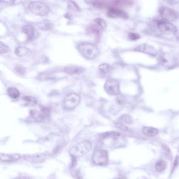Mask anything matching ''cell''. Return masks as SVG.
Listing matches in <instances>:
<instances>
[{
  "mask_svg": "<svg viewBox=\"0 0 179 179\" xmlns=\"http://www.w3.org/2000/svg\"><path fill=\"white\" fill-rule=\"evenodd\" d=\"M79 52L84 58L89 60H92L98 56V48L92 43H83L79 44L78 47Z\"/></svg>",
  "mask_w": 179,
  "mask_h": 179,
  "instance_id": "6da1fadb",
  "label": "cell"
},
{
  "mask_svg": "<svg viewBox=\"0 0 179 179\" xmlns=\"http://www.w3.org/2000/svg\"><path fill=\"white\" fill-rule=\"evenodd\" d=\"M92 148V144L90 141H83L72 146L69 151V153L72 157H81L89 152Z\"/></svg>",
  "mask_w": 179,
  "mask_h": 179,
  "instance_id": "7a4b0ae2",
  "label": "cell"
},
{
  "mask_svg": "<svg viewBox=\"0 0 179 179\" xmlns=\"http://www.w3.org/2000/svg\"><path fill=\"white\" fill-rule=\"evenodd\" d=\"M29 9L35 15L46 16L50 12V7L46 3L39 1H32L30 3Z\"/></svg>",
  "mask_w": 179,
  "mask_h": 179,
  "instance_id": "3957f363",
  "label": "cell"
},
{
  "mask_svg": "<svg viewBox=\"0 0 179 179\" xmlns=\"http://www.w3.org/2000/svg\"><path fill=\"white\" fill-rule=\"evenodd\" d=\"M81 102V97L76 93H70L64 100V107L67 110H72L76 108Z\"/></svg>",
  "mask_w": 179,
  "mask_h": 179,
  "instance_id": "277c9868",
  "label": "cell"
},
{
  "mask_svg": "<svg viewBox=\"0 0 179 179\" xmlns=\"http://www.w3.org/2000/svg\"><path fill=\"white\" fill-rule=\"evenodd\" d=\"M104 89L106 93L110 96H117L120 93L119 83L114 79L109 78L106 81Z\"/></svg>",
  "mask_w": 179,
  "mask_h": 179,
  "instance_id": "5b68a950",
  "label": "cell"
},
{
  "mask_svg": "<svg viewBox=\"0 0 179 179\" xmlns=\"http://www.w3.org/2000/svg\"><path fill=\"white\" fill-rule=\"evenodd\" d=\"M92 161L97 166H104L108 162V155L106 150L97 149L95 151L92 157Z\"/></svg>",
  "mask_w": 179,
  "mask_h": 179,
  "instance_id": "8992f818",
  "label": "cell"
},
{
  "mask_svg": "<svg viewBox=\"0 0 179 179\" xmlns=\"http://www.w3.org/2000/svg\"><path fill=\"white\" fill-rule=\"evenodd\" d=\"M159 62L162 66L168 68H172L177 66L179 64V61L177 57L172 55L163 54L159 58Z\"/></svg>",
  "mask_w": 179,
  "mask_h": 179,
  "instance_id": "52a82bcc",
  "label": "cell"
},
{
  "mask_svg": "<svg viewBox=\"0 0 179 179\" xmlns=\"http://www.w3.org/2000/svg\"><path fill=\"white\" fill-rule=\"evenodd\" d=\"M159 12L162 18L167 22H173L178 18L176 11L167 7H162L159 9Z\"/></svg>",
  "mask_w": 179,
  "mask_h": 179,
  "instance_id": "ba28073f",
  "label": "cell"
},
{
  "mask_svg": "<svg viewBox=\"0 0 179 179\" xmlns=\"http://www.w3.org/2000/svg\"><path fill=\"white\" fill-rule=\"evenodd\" d=\"M158 28L161 33L168 35H173L176 34L178 32L176 26H175L171 22L167 21H160L158 22Z\"/></svg>",
  "mask_w": 179,
  "mask_h": 179,
  "instance_id": "9c48e42d",
  "label": "cell"
},
{
  "mask_svg": "<svg viewBox=\"0 0 179 179\" xmlns=\"http://www.w3.org/2000/svg\"><path fill=\"white\" fill-rule=\"evenodd\" d=\"M133 50L138 52L143 53L152 56H156L158 55L157 49L153 46L148 44H141L134 48Z\"/></svg>",
  "mask_w": 179,
  "mask_h": 179,
  "instance_id": "30bf717a",
  "label": "cell"
},
{
  "mask_svg": "<svg viewBox=\"0 0 179 179\" xmlns=\"http://www.w3.org/2000/svg\"><path fill=\"white\" fill-rule=\"evenodd\" d=\"M107 15L108 17L111 18H121L127 19L129 17L126 12L122 11V10L118 9L115 7H109L107 11Z\"/></svg>",
  "mask_w": 179,
  "mask_h": 179,
  "instance_id": "8fae6325",
  "label": "cell"
},
{
  "mask_svg": "<svg viewBox=\"0 0 179 179\" xmlns=\"http://www.w3.org/2000/svg\"><path fill=\"white\" fill-rule=\"evenodd\" d=\"M47 157V155L44 153H35L32 155H23L24 159L32 163H42Z\"/></svg>",
  "mask_w": 179,
  "mask_h": 179,
  "instance_id": "7c38bea8",
  "label": "cell"
},
{
  "mask_svg": "<svg viewBox=\"0 0 179 179\" xmlns=\"http://www.w3.org/2000/svg\"><path fill=\"white\" fill-rule=\"evenodd\" d=\"M30 117L31 119L38 122H44L48 118L41 110L38 111L36 110H31L30 113Z\"/></svg>",
  "mask_w": 179,
  "mask_h": 179,
  "instance_id": "4fadbf2b",
  "label": "cell"
},
{
  "mask_svg": "<svg viewBox=\"0 0 179 179\" xmlns=\"http://www.w3.org/2000/svg\"><path fill=\"white\" fill-rule=\"evenodd\" d=\"M85 70L84 68L74 65L67 66L64 68V72L66 74L70 75L81 74Z\"/></svg>",
  "mask_w": 179,
  "mask_h": 179,
  "instance_id": "5bb4252c",
  "label": "cell"
},
{
  "mask_svg": "<svg viewBox=\"0 0 179 179\" xmlns=\"http://www.w3.org/2000/svg\"><path fill=\"white\" fill-rule=\"evenodd\" d=\"M37 26L42 31H50L54 29V25L50 20L45 19L38 23Z\"/></svg>",
  "mask_w": 179,
  "mask_h": 179,
  "instance_id": "9a60e30c",
  "label": "cell"
},
{
  "mask_svg": "<svg viewBox=\"0 0 179 179\" xmlns=\"http://www.w3.org/2000/svg\"><path fill=\"white\" fill-rule=\"evenodd\" d=\"M21 158V155L19 154H0V159L1 161L11 162L16 161Z\"/></svg>",
  "mask_w": 179,
  "mask_h": 179,
  "instance_id": "2e32d148",
  "label": "cell"
},
{
  "mask_svg": "<svg viewBox=\"0 0 179 179\" xmlns=\"http://www.w3.org/2000/svg\"><path fill=\"white\" fill-rule=\"evenodd\" d=\"M22 32L27 35L28 40L33 39L35 36V29L31 25H25L22 28Z\"/></svg>",
  "mask_w": 179,
  "mask_h": 179,
  "instance_id": "e0dca14e",
  "label": "cell"
},
{
  "mask_svg": "<svg viewBox=\"0 0 179 179\" xmlns=\"http://www.w3.org/2000/svg\"><path fill=\"white\" fill-rule=\"evenodd\" d=\"M98 69L101 74L106 76H108L111 74L112 71V66L106 63L101 64L99 66Z\"/></svg>",
  "mask_w": 179,
  "mask_h": 179,
  "instance_id": "ac0fdd59",
  "label": "cell"
},
{
  "mask_svg": "<svg viewBox=\"0 0 179 179\" xmlns=\"http://www.w3.org/2000/svg\"><path fill=\"white\" fill-rule=\"evenodd\" d=\"M142 131L144 135L148 137H155L159 133L157 129L151 127H143L142 129Z\"/></svg>",
  "mask_w": 179,
  "mask_h": 179,
  "instance_id": "d6986e66",
  "label": "cell"
},
{
  "mask_svg": "<svg viewBox=\"0 0 179 179\" xmlns=\"http://www.w3.org/2000/svg\"><path fill=\"white\" fill-rule=\"evenodd\" d=\"M14 53L18 57H24L30 53V50L26 47L18 46L17 48H16Z\"/></svg>",
  "mask_w": 179,
  "mask_h": 179,
  "instance_id": "ffe728a7",
  "label": "cell"
},
{
  "mask_svg": "<svg viewBox=\"0 0 179 179\" xmlns=\"http://www.w3.org/2000/svg\"><path fill=\"white\" fill-rule=\"evenodd\" d=\"M120 133L116 131H110L107 132L105 133H101V139L102 140H106L112 139V138H117L120 137Z\"/></svg>",
  "mask_w": 179,
  "mask_h": 179,
  "instance_id": "44dd1931",
  "label": "cell"
},
{
  "mask_svg": "<svg viewBox=\"0 0 179 179\" xmlns=\"http://www.w3.org/2000/svg\"><path fill=\"white\" fill-rule=\"evenodd\" d=\"M94 24L97 26L101 31H105L107 28V24L105 20L101 18H96L94 21Z\"/></svg>",
  "mask_w": 179,
  "mask_h": 179,
  "instance_id": "7402d4cb",
  "label": "cell"
},
{
  "mask_svg": "<svg viewBox=\"0 0 179 179\" xmlns=\"http://www.w3.org/2000/svg\"><path fill=\"white\" fill-rule=\"evenodd\" d=\"M8 96L12 99H16L20 96V92L15 87H9L7 90Z\"/></svg>",
  "mask_w": 179,
  "mask_h": 179,
  "instance_id": "603a6c76",
  "label": "cell"
},
{
  "mask_svg": "<svg viewBox=\"0 0 179 179\" xmlns=\"http://www.w3.org/2000/svg\"><path fill=\"white\" fill-rule=\"evenodd\" d=\"M23 99L26 103V104L29 105V106H34L37 104V101L36 99L33 96H24V97L23 98Z\"/></svg>",
  "mask_w": 179,
  "mask_h": 179,
  "instance_id": "cb8c5ba5",
  "label": "cell"
},
{
  "mask_svg": "<svg viewBox=\"0 0 179 179\" xmlns=\"http://www.w3.org/2000/svg\"><path fill=\"white\" fill-rule=\"evenodd\" d=\"M67 7L71 11L76 12H80L81 11V7H79L78 5L72 1H70L68 2Z\"/></svg>",
  "mask_w": 179,
  "mask_h": 179,
  "instance_id": "d4e9b609",
  "label": "cell"
},
{
  "mask_svg": "<svg viewBox=\"0 0 179 179\" xmlns=\"http://www.w3.org/2000/svg\"><path fill=\"white\" fill-rule=\"evenodd\" d=\"M166 164L163 160H160L155 165V170L157 172H161L166 168Z\"/></svg>",
  "mask_w": 179,
  "mask_h": 179,
  "instance_id": "484cf974",
  "label": "cell"
},
{
  "mask_svg": "<svg viewBox=\"0 0 179 179\" xmlns=\"http://www.w3.org/2000/svg\"><path fill=\"white\" fill-rule=\"evenodd\" d=\"M118 121L121 122L124 124H131L132 122V119L131 116L128 115H122L118 120Z\"/></svg>",
  "mask_w": 179,
  "mask_h": 179,
  "instance_id": "4316f807",
  "label": "cell"
},
{
  "mask_svg": "<svg viewBox=\"0 0 179 179\" xmlns=\"http://www.w3.org/2000/svg\"><path fill=\"white\" fill-rule=\"evenodd\" d=\"M161 147L162 149H163V150L164 155H166V157L168 159L171 160L172 158V153H171L170 148L167 146L165 145V144L162 145Z\"/></svg>",
  "mask_w": 179,
  "mask_h": 179,
  "instance_id": "83f0119b",
  "label": "cell"
},
{
  "mask_svg": "<svg viewBox=\"0 0 179 179\" xmlns=\"http://www.w3.org/2000/svg\"><path fill=\"white\" fill-rule=\"evenodd\" d=\"M11 50L10 47L2 42H0V54H3L9 52Z\"/></svg>",
  "mask_w": 179,
  "mask_h": 179,
  "instance_id": "f1b7e54d",
  "label": "cell"
},
{
  "mask_svg": "<svg viewBox=\"0 0 179 179\" xmlns=\"http://www.w3.org/2000/svg\"><path fill=\"white\" fill-rule=\"evenodd\" d=\"M15 70L16 72H18V74H19L21 75H24L26 74V69L23 66L20 65L16 66V67H15Z\"/></svg>",
  "mask_w": 179,
  "mask_h": 179,
  "instance_id": "f546056e",
  "label": "cell"
},
{
  "mask_svg": "<svg viewBox=\"0 0 179 179\" xmlns=\"http://www.w3.org/2000/svg\"><path fill=\"white\" fill-rule=\"evenodd\" d=\"M115 126L116 127L118 128V129H120L122 131H126L128 130V127L125 124H124L118 121L115 122Z\"/></svg>",
  "mask_w": 179,
  "mask_h": 179,
  "instance_id": "4dcf8cb0",
  "label": "cell"
},
{
  "mask_svg": "<svg viewBox=\"0 0 179 179\" xmlns=\"http://www.w3.org/2000/svg\"><path fill=\"white\" fill-rule=\"evenodd\" d=\"M129 39L131 41H137L140 38V36L139 34L136 33H129L128 34Z\"/></svg>",
  "mask_w": 179,
  "mask_h": 179,
  "instance_id": "1f68e13d",
  "label": "cell"
},
{
  "mask_svg": "<svg viewBox=\"0 0 179 179\" xmlns=\"http://www.w3.org/2000/svg\"><path fill=\"white\" fill-rule=\"evenodd\" d=\"M179 156L177 155L175 158V162L173 163L172 168V172H173L175 170V169L177 168L178 166H179Z\"/></svg>",
  "mask_w": 179,
  "mask_h": 179,
  "instance_id": "d6a6232c",
  "label": "cell"
},
{
  "mask_svg": "<svg viewBox=\"0 0 179 179\" xmlns=\"http://www.w3.org/2000/svg\"><path fill=\"white\" fill-rule=\"evenodd\" d=\"M64 16H65V18H68V19H72V14L70 13H66L64 15Z\"/></svg>",
  "mask_w": 179,
  "mask_h": 179,
  "instance_id": "836d02e7",
  "label": "cell"
},
{
  "mask_svg": "<svg viewBox=\"0 0 179 179\" xmlns=\"http://www.w3.org/2000/svg\"><path fill=\"white\" fill-rule=\"evenodd\" d=\"M113 179H127L126 177L123 176V175H119L118 177H117L116 178H114Z\"/></svg>",
  "mask_w": 179,
  "mask_h": 179,
  "instance_id": "e575fe53",
  "label": "cell"
},
{
  "mask_svg": "<svg viewBox=\"0 0 179 179\" xmlns=\"http://www.w3.org/2000/svg\"><path fill=\"white\" fill-rule=\"evenodd\" d=\"M177 39H178V41H179V32H178V33L177 34Z\"/></svg>",
  "mask_w": 179,
  "mask_h": 179,
  "instance_id": "d590c367",
  "label": "cell"
},
{
  "mask_svg": "<svg viewBox=\"0 0 179 179\" xmlns=\"http://www.w3.org/2000/svg\"><path fill=\"white\" fill-rule=\"evenodd\" d=\"M147 179L146 178H145V177H143V178H141V179Z\"/></svg>",
  "mask_w": 179,
  "mask_h": 179,
  "instance_id": "8d00e7d4",
  "label": "cell"
}]
</instances>
